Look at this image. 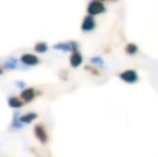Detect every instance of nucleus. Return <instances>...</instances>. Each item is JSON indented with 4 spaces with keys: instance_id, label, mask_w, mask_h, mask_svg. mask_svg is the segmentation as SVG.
Masks as SVG:
<instances>
[{
    "instance_id": "1",
    "label": "nucleus",
    "mask_w": 158,
    "mask_h": 157,
    "mask_svg": "<svg viewBox=\"0 0 158 157\" xmlns=\"http://www.w3.org/2000/svg\"><path fill=\"white\" fill-rule=\"evenodd\" d=\"M106 12V6L102 1L99 0H93L88 3L87 6V13L90 16H95V15L101 14V13Z\"/></svg>"
},
{
    "instance_id": "2",
    "label": "nucleus",
    "mask_w": 158,
    "mask_h": 157,
    "mask_svg": "<svg viewBox=\"0 0 158 157\" xmlns=\"http://www.w3.org/2000/svg\"><path fill=\"white\" fill-rule=\"evenodd\" d=\"M54 50L61 51V52H77L79 51V44L75 41H69V42H59L53 46Z\"/></svg>"
},
{
    "instance_id": "3",
    "label": "nucleus",
    "mask_w": 158,
    "mask_h": 157,
    "mask_svg": "<svg viewBox=\"0 0 158 157\" xmlns=\"http://www.w3.org/2000/svg\"><path fill=\"white\" fill-rule=\"evenodd\" d=\"M33 134H35V138L40 141L41 144H46L48 141V132L45 130V127H44L42 124H37L33 128Z\"/></svg>"
},
{
    "instance_id": "4",
    "label": "nucleus",
    "mask_w": 158,
    "mask_h": 157,
    "mask_svg": "<svg viewBox=\"0 0 158 157\" xmlns=\"http://www.w3.org/2000/svg\"><path fill=\"white\" fill-rule=\"evenodd\" d=\"M118 78L121 79L122 81L126 82V83H129V84L135 83V82H138V80H139V76H138V73L135 70H125V71L119 73Z\"/></svg>"
},
{
    "instance_id": "5",
    "label": "nucleus",
    "mask_w": 158,
    "mask_h": 157,
    "mask_svg": "<svg viewBox=\"0 0 158 157\" xmlns=\"http://www.w3.org/2000/svg\"><path fill=\"white\" fill-rule=\"evenodd\" d=\"M19 61H21L23 65L27 66V67H32V66H35L40 63V59L38 56L33 54H29V53H25L21 56L19 58Z\"/></svg>"
},
{
    "instance_id": "6",
    "label": "nucleus",
    "mask_w": 158,
    "mask_h": 157,
    "mask_svg": "<svg viewBox=\"0 0 158 157\" xmlns=\"http://www.w3.org/2000/svg\"><path fill=\"white\" fill-rule=\"evenodd\" d=\"M35 98V89L33 87H27L24 88L21 93V100L24 103L31 102L33 99Z\"/></svg>"
},
{
    "instance_id": "7",
    "label": "nucleus",
    "mask_w": 158,
    "mask_h": 157,
    "mask_svg": "<svg viewBox=\"0 0 158 157\" xmlns=\"http://www.w3.org/2000/svg\"><path fill=\"white\" fill-rule=\"evenodd\" d=\"M96 28V21L94 16H90V15H86L84 17L83 22H82L81 29L83 31H92Z\"/></svg>"
},
{
    "instance_id": "8",
    "label": "nucleus",
    "mask_w": 158,
    "mask_h": 157,
    "mask_svg": "<svg viewBox=\"0 0 158 157\" xmlns=\"http://www.w3.org/2000/svg\"><path fill=\"white\" fill-rule=\"evenodd\" d=\"M69 61H70L71 67H72V68H77V67H80V66L82 65V63H83V56H82V54L79 52V51H77V52H73L72 54H71Z\"/></svg>"
},
{
    "instance_id": "9",
    "label": "nucleus",
    "mask_w": 158,
    "mask_h": 157,
    "mask_svg": "<svg viewBox=\"0 0 158 157\" xmlns=\"http://www.w3.org/2000/svg\"><path fill=\"white\" fill-rule=\"evenodd\" d=\"M38 118V114L35 112H29V113L23 114V115H19V123L21 124H30Z\"/></svg>"
},
{
    "instance_id": "10",
    "label": "nucleus",
    "mask_w": 158,
    "mask_h": 157,
    "mask_svg": "<svg viewBox=\"0 0 158 157\" xmlns=\"http://www.w3.org/2000/svg\"><path fill=\"white\" fill-rule=\"evenodd\" d=\"M24 105H25V103H24L23 101L21 100V98H19V97L13 96L8 99V105L10 108H12V109H21Z\"/></svg>"
},
{
    "instance_id": "11",
    "label": "nucleus",
    "mask_w": 158,
    "mask_h": 157,
    "mask_svg": "<svg viewBox=\"0 0 158 157\" xmlns=\"http://www.w3.org/2000/svg\"><path fill=\"white\" fill-rule=\"evenodd\" d=\"M17 67H19V60H17L16 58H13V57L9 58L8 60L4 63V68H6V69H9V70H14V69H16Z\"/></svg>"
},
{
    "instance_id": "12",
    "label": "nucleus",
    "mask_w": 158,
    "mask_h": 157,
    "mask_svg": "<svg viewBox=\"0 0 158 157\" xmlns=\"http://www.w3.org/2000/svg\"><path fill=\"white\" fill-rule=\"evenodd\" d=\"M11 127L14 128V129H21L23 127V124L19 123V112H15L14 115H13L12 123H11Z\"/></svg>"
},
{
    "instance_id": "13",
    "label": "nucleus",
    "mask_w": 158,
    "mask_h": 157,
    "mask_svg": "<svg viewBox=\"0 0 158 157\" xmlns=\"http://www.w3.org/2000/svg\"><path fill=\"white\" fill-rule=\"evenodd\" d=\"M33 48H35V51L37 53H45V52H48V46L45 42H38Z\"/></svg>"
},
{
    "instance_id": "14",
    "label": "nucleus",
    "mask_w": 158,
    "mask_h": 157,
    "mask_svg": "<svg viewBox=\"0 0 158 157\" xmlns=\"http://www.w3.org/2000/svg\"><path fill=\"white\" fill-rule=\"evenodd\" d=\"M125 51L128 55H135L138 53V46L135 43H128L125 48Z\"/></svg>"
},
{
    "instance_id": "15",
    "label": "nucleus",
    "mask_w": 158,
    "mask_h": 157,
    "mask_svg": "<svg viewBox=\"0 0 158 157\" xmlns=\"http://www.w3.org/2000/svg\"><path fill=\"white\" fill-rule=\"evenodd\" d=\"M90 63L94 64V65H96V66H103L104 61H103V59H102L101 57L94 56V57H92V58H90Z\"/></svg>"
},
{
    "instance_id": "16",
    "label": "nucleus",
    "mask_w": 158,
    "mask_h": 157,
    "mask_svg": "<svg viewBox=\"0 0 158 157\" xmlns=\"http://www.w3.org/2000/svg\"><path fill=\"white\" fill-rule=\"evenodd\" d=\"M85 70L89 71L90 73L94 74V76H99V71H98V69H96L95 67H90V66H85Z\"/></svg>"
},
{
    "instance_id": "17",
    "label": "nucleus",
    "mask_w": 158,
    "mask_h": 157,
    "mask_svg": "<svg viewBox=\"0 0 158 157\" xmlns=\"http://www.w3.org/2000/svg\"><path fill=\"white\" fill-rule=\"evenodd\" d=\"M15 84H16L17 87H19V88H24L26 86L25 82H23V81H16L15 82Z\"/></svg>"
},
{
    "instance_id": "18",
    "label": "nucleus",
    "mask_w": 158,
    "mask_h": 157,
    "mask_svg": "<svg viewBox=\"0 0 158 157\" xmlns=\"http://www.w3.org/2000/svg\"><path fill=\"white\" fill-rule=\"evenodd\" d=\"M2 73H3V70H2V69H1V67H0V76H1Z\"/></svg>"
}]
</instances>
